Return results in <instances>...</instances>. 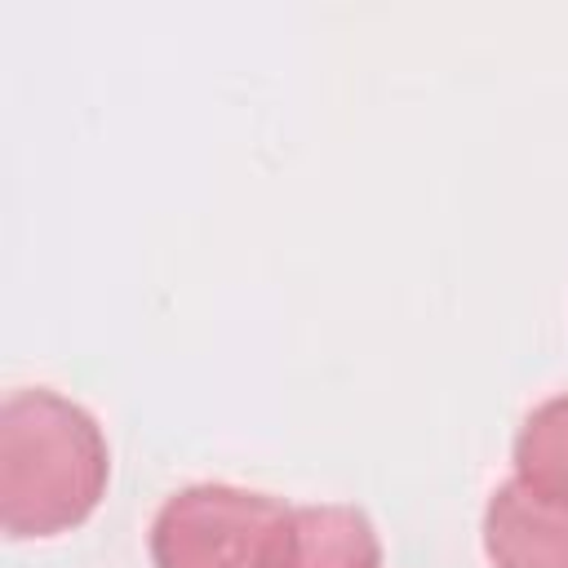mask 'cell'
<instances>
[{
	"label": "cell",
	"mask_w": 568,
	"mask_h": 568,
	"mask_svg": "<svg viewBox=\"0 0 568 568\" xmlns=\"http://www.w3.org/2000/svg\"><path fill=\"white\" fill-rule=\"evenodd\" d=\"M484 550L493 568H568V501L506 479L484 506Z\"/></svg>",
	"instance_id": "4"
},
{
	"label": "cell",
	"mask_w": 568,
	"mask_h": 568,
	"mask_svg": "<svg viewBox=\"0 0 568 568\" xmlns=\"http://www.w3.org/2000/svg\"><path fill=\"white\" fill-rule=\"evenodd\" d=\"M515 479L568 501V390L524 417L515 435Z\"/></svg>",
	"instance_id": "5"
},
{
	"label": "cell",
	"mask_w": 568,
	"mask_h": 568,
	"mask_svg": "<svg viewBox=\"0 0 568 568\" xmlns=\"http://www.w3.org/2000/svg\"><path fill=\"white\" fill-rule=\"evenodd\" d=\"M280 501L235 484H191L164 497L146 550L155 568H253Z\"/></svg>",
	"instance_id": "2"
},
{
	"label": "cell",
	"mask_w": 568,
	"mask_h": 568,
	"mask_svg": "<svg viewBox=\"0 0 568 568\" xmlns=\"http://www.w3.org/2000/svg\"><path fill=\"white\" fill-rule=\"evenodd\" d=\"M111 448L89 408L22 386L0 404V528L13 541L58 537L106 497Z\"/></svg>",
	"instance_id": "1"
},
{
	"label": "cell",
	"mask_w": 568,
	"mask_h": 568,
	"mask_svg": "<svg viewBox=\"0 0 568 568\" xmlns=\"http://www.w3.org/2000/svg\"><path fill=\"white\" fill-rule=\"evenodd\" d=\"M253 568H382V537L359 506H284Z\"/></svg>",
	"instance_id": "3"
}]
</instances>
